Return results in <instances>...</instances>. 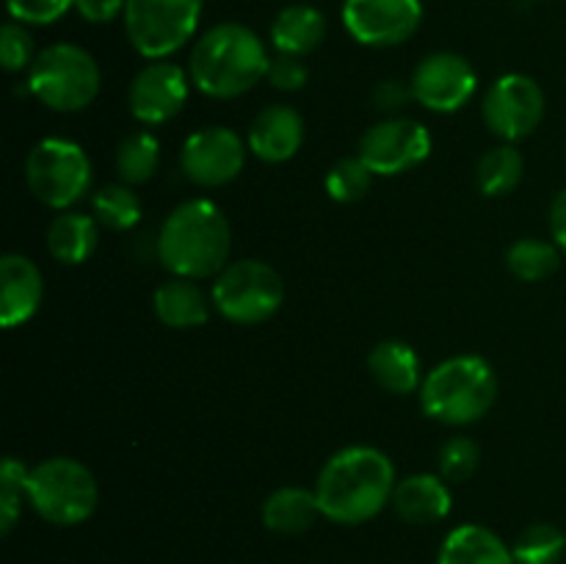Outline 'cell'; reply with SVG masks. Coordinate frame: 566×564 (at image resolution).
Here are the masks:
<instances>
[{
    "label": "cell",
    "instance_id": "1",
    "mask_svg": "<svg viewBox=\"0 0 566 564\" xmlns=\"http://www.w3.org/2000/svg\"><path fill=\"white\" fill-rule=\"evenodd\" d=\"M396 464L374 446H348L332 453L315 479L321 514L332 523L359 525L374 520L396 492Z\"/></svg>",
    "mask_w": 566,
    "mask_h": 564
},
{
    "label": "cell",
    "instance_id": "2",
    "mask_svg": "<svg viewBox=\"0 0 566 564\" xmlns=\"http://www.w3.org/2000/svg\"><path fill=\"white\" fill-rule=\"evenodd\" d=\"M232 230L224 210L210 199H188L177 205L160 224L155 254L171 276L208 280L230 263Z\"/></svg>",
    "mask_w": 566,
    "mask_h": 564
},
{
    "label": "cell",
    "instance_id": "3",
    "mask_svg": "<svg viewBox=\"0 0 566 564\" xmlns=\"http://www.w3.org/2000/svg\"><path fill=\"white\" fill-rule=\"evenodd\" d=\"M269 50L243 22H219L197 39L188 59L191 83L213 100H235L269 75Z\"/></svg>",
    "mask_w": 566,
    "mask_h": 564
},
{
    "label": "cell",
    "instance_id": "4",
    "mask_svg": "<svg viewBox=\"0 0 566 564\" xmlns=\"http://www.w3.org/2000/svg\"><path fill=\"white\" fill-rule=\"evenodd\" d=\"M497 398V376L479 354L442 359L420 385V407L446 426H470L484 418Z\"/></svg>",
    "mask_w": 566,
    "mask_h": 564
},
{
    "label": "cell",
    "instance_id": "5",
    "mask_svg": "<svg viewBox=\"0 0 566 564\" xmlns=\"http://www.w3.org/2000/svg\"><path fill=\"white\" fill-rule=\"evenodd\" d=\"M99 83L103 75L94 55L72 42L44 48L28 70V88L33 97L59 114L88 108L97 100Z\"/></svg>",
    "mask_w": 566,
    "mask_h": 564
},
{
    "label": "cell",
    "instance_id": "6",
    "mask_svg": "<svg viewBox=\"0 0 566 564\" xmlns=\"http://www.w3.org/2000/svg\"><path fill=\"white\" fill-rule=\"evenodd\" d=\"M25 498L33 512L53 525H77L97 509V479L72 457H50L28 470Z\"/></svg>",
    "mask_w": 566,
    "mask_h": 564
},
{
    "label": "cell",
    "instance_id": "7",
    "mask_svg": "<svg viewBox=\"0 0 566 564\" xmlns=\"http://www.w3.org/2000/svg\"><path fill=\"white\" fill-rule=\"evenodd\" d=\"M210 299L221 318L238 326H254L280 313L285 302V282L265 260H235L213 276Z\"/></svg>",
    "mask_w": 566,
    "mask_h": 564
},
{
    "label": "cell",
    "instance_id": "8",
    "mask_svg": "<svg viewBox=\"0 0 566 564\" xmlns=\"http://www.w3.org/2000/svg\"><path fill=\"white\" fill-rule=\"evenodd\" d=\"M28 191L53 210H70L92 188V160L70 138H42L25 158Z\"/></svg>",
    "mask_w": 566,
    "mask_h": 564
},
{
    "label": "cell",
    "instance_id": "9",
    "mask_svg": "<svg viewBox=\"0 0 566 564\" xmlns=\"http://www.w3.org/2000/svg\"><path fill=\"white\" fill-rule=\"evenodd\" d=\"M205 0H125V33L149 61H164L188 44L202 20Z\"/></svg>",
    "mask_w": 566,
    "mask_h": 564
},
{
    "label": "cell",
    "instance_id": "10",
    "mask_svg": "<svg viewBox=\"0 0 566 564\" xmlns=\"http://www.w3.org/2000/svg\"><path fill=\"white\" fill-rule=\"evenodd\" d=\"M431 149L429 127L409 116H387L363 133L357 155L376 177H396L423 164Z\"/></svg>",
    "mask_w": 566,
    "mask_h": 564
},
{
    "label": "cell",
    "instance_id": "11",
    "mask_svg": "<svg viewBox=\"0 0 566 564\" xmlns=\"http://www.w3.org/2000/svg\"><path fill=\"white\" fill-rule=\"evenodd\" d=\"M481 114L492 136L506 144L523 142L545 119V92L534 77L509 72L486 88Z\"/></svg>",
    "mask_w": 566,
    "mask_h": 564
},
{
    "label": "cell",
    "instance_id": "12",
    "mask_svg": "<svg viewBox=\"0 0 566 564\" xmlns=\"http://www.w3.org/2000/svg\"><path fill=\"white\" fill-rule=\"evenodd\" d=\"M423 22L420 0H343V25L365 48H398Z\"/></svg>",
    "mask_w": 566,
    "mask_h": 564
},
{
    "label": "cell",
    "instance_id": "13",
    "mask_svg": "<svg viewBox=\"0 0 566 564\" xmlns=\"http://www.w3.org/2000/svg\"><path fill=\"white\" fill-rule=\"evenodd\" d=\"M247 149L249 144H243V138L232 127H202L182 144L180 169L193 186L221 188L243 171Z\"/></svg>",
    "mask_w": 566,
    "mask_h": 564
},
{
    "label": "cell",
    "instance_id": "14",
    "mask_svg": "<svg viewBox=\"0 0 566 564\" xmlns=\"http://www.w3.org/2000/svg\"><path fill=\"white\" fill-rule=\"evenodd\" d=\"M409 83H412L415 100L423 108L434 111V114H457L475 97L479 75L464 55L440 50V53L426 55L415 66Z\"/></svg>",
    "mask_w": 566,
    "mask_h": 564
},
{
    "label": "cell",
    "instance_id": "15",
    "mask_svg": "<svg viewBox=\"0 0 566 564\" xmlns=\"http://www.w3.org/2000/svg\"><path fill=\"white\" fill-rule=\"evenodd\" d=\"M188 75L182 66L171 64V61H149L130 83L127 92V105L130 114L136 116L142 125H166L175 119L182 111L188 100Z\"/></svg>",
    "mask_w": 566,
    "mask_h": 564
},
{
    "label": "cell",
    "instance_id": "16",
    "mask_svg": "<svg viewBox=\"0 0 566 564\" xmlns=\"http://www.w3.org/2000/svg\"><path fill=\"white\" fill-rule=\"evenodd\" d=\"M44 296V276L25 254L9 252L0 260V324L17 330L39 313Z\"/></svg>",
    "mask_w": 566,
    "mask_h": 564
},
{
    "label": "cell",
    "instance_id": "17",
    "mask_svg": "<svg viewBox=\"0 0 566 564\" xmlns=\"http://www.w3.org/2000/svg\"><path fill=\"white\" fill-rule=\"evenodd\" d=\"M247 144L265 164H285L304 144L302 114L291 105H269L249 125Z\"/></svg>",
    "mask_w": 566,
    "mask_h": 564
},
{
    "label": "cell",
    "instance_id": "18",
    "mask_svg": "<svg viewBox=\"0 0 566 564\" xmlns=\"http://www.w3.org/2000/svg\"><path fill=\"white\" fill-rule=\"evenodd\" d=\"M390 503L403 523L431 525L451 514L453 495L440 473H412L398 481Z\"/></svg>",
    "mask_w": 566,
    "mask_h": 564
},
{
    "label": "cell",
    "instance_id": "19",
    "mask_svg": "<svg viewBox=\"0 0 566 564\" xmlns=\"http://www.w3.org/2000/svg\"><path fill=\"white\" fill-rule=\"evenodd\" d=\"M210 304L213 299H208L197 280H186V276H171L153 293L155 318L169 330H193V326L208 324Z\"/></svg>",
    "mask_w": 566,
    "mask_h": 564
},
{
    "label": "cell",
    "instance_id": "20",
    "mask_svg": "<svg viewBox=\"0 0 566 564\" xmlns=\"http://www.w3.org/2000/svg\"><path fill=\"white\" fill-rule=\"evenodd\" d=\"M368 370L376 385L396 396H409L423 385V363L418 352L403 341H381L370 348Z\"/></svg>",
    "mask_w": 566,
    "mask_h": 564
},
{
    "label": "cell",
    "instance_id": "21",
    "mask_svg": "<svg viewBox=\"0 0 566 564\" xmlns=\"http://www.w3.org/2000/svg\"><path fill=\"white\" fill-rule=\"evenodd\" d=\"M329 22H326L324 11L307 3H293L282 9L271 22V44L276 53L282 55H310L324 44Z\"/></svg>",
    "mask_w": 566,
    "mask_h": 564
},
{
    "label": "cell",
    "instance_id": "22",
    "mask_svg": "<svg viewBox=\"0 0 566 564\" xmlns=\"http://www.w3.org/2000/svg\"><path fill=\"white\" fill-rule=\"evenodd\" d=\"M437 564H514L512 547L479 523L457 525L437 553Z\"/></svg>",
    "mask_w": 566,
    "mask_h": 564
},
{
    "label": "cell",
    "instance_id": "23",
    "mask_svg": "<svg viewBox=\"0 0 566 564\" xmlns=\"http://www.w3.org/2000/svg\"><path fill=\"white\" fill-rule=\"evenodd\" d=\"M260 518H263L265 529L274 531V534L296 536L313 529L315 520L324 518V514H321L315 490H307V487H280V490H274L263 501Z\"/></svg>",
    "mask_w": 566,
    "mask_h": 564
},
{
    "label": "cell",
    "instance_id": "24",
    "mask_svg": "<svg viewBox=\"0 0 566 564\" xmlns=\"http://www.w3.org/2000/svg\"><path fill=\"white\" fill-rule=\"evenodd\" d=\"M99 221L81 210H61L48 227V252L64 265H81L97 252Z\"/></svg>",
    "mask_w": 566,
    "mask_h": 564
},
{
    "label": "cell",
    "instance_id": "25",
    "mask_svg": "<svg viewBox=\"0 0 566 564\" xmlns=\"http://www.w3.org/2000/svg\"><path fill=\"white\" fill-rule=\"evenodd\" d=\"M525 175V158L514 144H497L484 153L475 166V186L484 197H506Z\"/></svg>",
    "mask_w": 566,
    "mask_h": 564
},
{
    "label": "cell",
    "instance_id": "26",
    "mask_svg": "<svg viewBox=\"0 0 566 564\" xmlns=\"http://www.w3.org/2000/svg\"><path fill=\"white\" fill-rule=\"evenodd\" d=\"M562 265V252L556 241H542V238H520L509 247L506 269L520 282H542L553 276Z\"/></svg>",
    "mask_w": 566,
    "mask_h": 564
},
{
    "label": "cell",
    "instance_id": "27",
    "mask_svg": "<svg viewBox=\"0 0 566 564\" xmlns=\"http://www.w3.org/2000/svg\"><path fill=\"white\" fill-rule=\"evenodd\" d=\"M158 164L160 144L147 130L130 133L116 147V171H119L122 182H127V186H142V182L153 180L155 171H158Z\"/></svg>",
    "mask_w": 566,
    "mask_h": 564
},
{
    "label": "cell",
    "instance_id": "28",
    "mask_svg": "<svg viewBox=\"0 0 566 564\" xmlns=\"http://www.w3.org/2000/svg\"><path fill=\"white\" fill-rule=\"evenodd\" d=\"M92 216L105 230H133L142 221V199L127 182H111L92 197Z\"/></svg>",
    "mask_w": 566,
    "mask_h": 564
},
{
    "label": "cell",
    "instance_id": "29",
    "mask_svg": "<svg viewBox=\"0 0 566 564\" xmlns=\"http://www.w3.org/2000/svg\"><path fill=\"white\" fill-rule=\"evenodd\" d=\"M566 553V536L551 523H534L514 540V564H558Z\"/></svg>",
    "mask_w": 566,
    "mask_h": 564
},
{
    "label": "cell",
    "instance_id": "30",
    "mask_svg": "<svg viewBox=\"0 0 566 564\" xmlns=\"http://www.w3.org/2000/svg\"><path fill=\"white\" fill-rule=\"evenodd\" d=\"M374 177L376 175L363 164V158L352 155V158H340L337 164H332V169L324 177V188L335 202L352 205L370 191Z\"/></svg>",
    "mask_w": 566,
    "mask_h": 564
},
{
    "label": "cell",
    "instance_id": "31",
    "mask_svg": "<svg viewBox=\"0 0 566 564\" xmlns=\"http://www.w3.org/2000/svg\"><path fill=\"white\" fill-rule=\"evenodd\" d=\"M28 464L17 457H6L0 464V534H11L22 512V495H25Z\"/></svg>",
    "mask_w": 566,
    "mask_h": 564
},
{
    "label": "cell",
    "instance_id": "32",
    "mask_svg": "<svg viewBox=\"0 0 566 564\" xmlns=\"http://www.w3.org/2000/svg\"><path fill=\"white\" fill-rule=\"evenodd\" d=\"M479 464H481L479 442L462 435L442 442L440 453H437V468H440V476L448 481V484H462V481H468L470 476L479 470Z\"/></svg>",
    "mask_w": 566,
    "mask_h": 564
},
{
    "label": "cell",
    "instance_id": "33",
    "mask_svg": "<svg viewBox=\"0 0 566 564\" xmlns=\"http://www.w3.org/2000/svg\"><path fill=\"white\" fill-rule=\"evenodd\" d=\"M36 50H33V36L22 22H6L0 28V64L6 72L31 70Z\"/></svg>",
    "mask_w": 566,
    "mask_h": 564
},
{
    "label": "cell",
    "instance_id": "34",
    "mask_svg": "<svg viewBox=\"0 0 566 564\" xmlns=\"http://www.w3.org/2000/svg\"><path fill=\"white\" fill-rule=\"evenodd\" d=\"M11 20L22 25H53L70 9H75V0H6Z\"/></svg>",
    "mask_w": 566,
    "mask_h": 564
},
{
    "label": "cell",
    "instance_id": "35",
    "mask_svg": "<svg viewBox=\"0 0 566 564\" xmlns=\"http://www.w3.org/2000/svg\"><path fill=\"white\" fill-rule=\"evenodd\" d=\"M265 77L280 92H302L310 81V70L304 64V59H298V55L276 53V59H271L269 75Z\"/></svg>",
    "mask_w": 566,
    "mask_h": 564
},
{
    "label": "cell",
    "instance_id": "36",
    "mask_svg": "<svg viewBox=\"0 0 566 564\" xmlns=\"http://www.w3.org/2000/svg\"><path fill=\"white\" fill-rule=\"evenodd\" d=\"M415 100L412 83H403L390 77V81H381L379 86L374 88V108L381 111V114L398 116V111L407 108Z\"/></svg>",
    "mask_w": 566,
    "mask_h": 564
},
{
    "label": "cell",
    "instance_id": "37",
    "mask_svg": "<svg viewBox=\"0 0 566 564\" xmlns=\"http://www.w3.org/2000/svg\"><path fill=\"white\" fill-rule=\"evenodd\" d=\"M75 11L86 22L105 25V22L125 14V0H75Z\"/></svg>",
    "mask_w": 566,
    "mask_h": 564
},
{
    "label": "cell",
    "instance_id": "38",
    "mask_svg": "<svg viewBox=\"0 0 566 564\" xmlns=\"http://www.w3.org/2000/svg\"><path fill=\"white\" fill-rule=\"evenodd\" d=\"M551 232L556 247L566 252V188L562 194H556L551 205Z\"/></svg>",
    "mask_w": 566,
    "mask_h": 564
}]
</instances>
